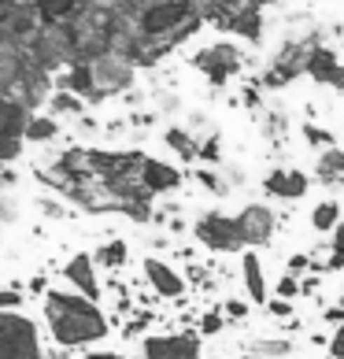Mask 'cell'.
<instances>
[{"label": "cell", "mask_w": 344, "mask_h": 359, "mask_svg": "<svg viewBox=\"0 0 344 359\" xmlns=\"http://www.w3.org/2000/svg\"><path fill=\"white\" fill-rule=\"evenodd\" d=\"M45 323L48 334L63 348H85L111 334L108 315L97 308V300L67 289H48L45 292Z\"/></svg>", "instance_id": "6da1fadb"}, {"label": "cell", "mask_w": 344, "mask_h": 359, "mask_svg": "<svg viewBox=\"0 0 344 359\" xmlns=\"http://www.w3.org/2000/svg\"><path fill=\"white\" fill-rule=\"evenodd\" d=\"M0 359H45L34 318L22 311H0Z\"/></svg>", "instance_id": "7a4b0ae2"}, {"label": "cell", "mask_w": 344, "mask_h": 359, "mask_svg": "<svg viewBox=\"0 0 344 359\" xmlns=\"http://www.w3.org/2000/svg\"><path fill=\"white\" fill-rule=\"evenodd\" d=\"M196 241L207 245L211 252H248L241 230H237V219L222 215V211H211V215H204L200 222L193 226Z\"/></svg>", "instance_id": "3957f363"}, {"label": "cell", "mask_w": 344, "mask_h": 359, "mask_svg": "<svg viewBox=\"0 0 344 359\" xmlns=\"http://www.w3.org/2000/svg\"><path fill=\"white\" fill-rule=\"evenodd\" d=\"M144 359H204L200 355V334H160L149 337L141 348Z\"/></svg>", "instance_id": "277c9868"}, {"label": "cell", "mask_w": 344, "mask_h": 359, "mask_svg": "<svg viewBox=\"0 0 344 359\" xmlns=\"http://www.w3.org/2000/svg\"><path fill=\"white\" fill-rule=\"evenodd\" d=\"M233 219H237V230H241L248 248L270 245V237H274V211L267 204H248L241 215H233Z\"/></svg>", "instance_id": "5b68a950"}, {"label": "cell", "mask_w": 344, "mask_h": 359, "mask_svg": "<svg viewBox=\"0 0 344 359\" xmlns=\"http://www.w3.org/2000/svg\"><path fill=\"white\" fill-rule=\"evenodd\" d=\"M263 189H267L270 196H277V201H300V196H308L311 178L296 167H277L263 178Z\"/></svg>", "instance_id": "8992f818"}, {"label": "cell", "mask_w": 344, "mask_h": 359, "mask_svg": "<svg viewBox=\"0 0 344 359\" xmlns=\"http://www.w3.org/2000/svg\"><path fill=\"white\" fill-rule=\"evenodd\" d=\"M63 274H67V282L82 292L89 300H100V282H97V259L89 256V252H78L63 263Z\"/></svg>", "instance_id": "52a82bcc"}, {"label": "cell", "mask_w": 344, "mask_h": 359, "mask_svg": "<svg viewBox=\"0 0 344 359\" xmlns=\"http://www.w3.org/2000/svg\"><path fill=\"white\" fill-rule=\"evenodd\" d=\"M181 170L178 167H170L163 163V159H152V156H144V163H141V189L156 196V193H167V189H178L181 185Z\"/></svg>", "instance_id": "ba28073f"}, {"label": "cell", "mask_w": 344, "mask_h": 359, "mask_svg": "<svg viewBox=\"0 0 344 359\" xmlns=\"http://www.w3.org/2000/svg\"><path fill=\"white\" fill-rule=\"evenodd\" d=\"M144 278H149V285L160 292L163 300H178L181 292H185V278H181L174 267H170V263L156 259V256L144 259Z\"/></svg>", "instance_id": "9c48e42d"}, {"label": "cell", "mask_w": 344, "mask_h": 359, "mask_svg": "<svg viewBox=\"0 0 344 359\" xmlns=\"http://www.w3.org/2000/svg\"><path fill=\"white\" fill-rule=\"evenodd\" d=\"M241 278H245V292L256 304H267L270 300V289H267V278H263V263L256 256V248H248L245 256H241Z\"/></svg>", "instance_id": "30bf717a"}, {"label": "cell", "mask_w": 344, "mask_h": 359, "mask_svg": "<svg viewBox=\"0 0 344 359\" xmlns=\"http://www.w3.org/2000/svg\"><path fill=\"white\" fill-rule=\"evenodd\" d=\"M319 182L322 185H333V189H340L344 185V149H326L319 156Z\"/></svg>", "instance_id": "8fae6325"}, {"label": "cell", "mask_w": 344, "mask_h": 359, "mask_svg": "<svg viewBox=\"0 0 344 359\" xmlns=\"http://www.w3.org/2000/svg\"><path fill=\"white\" fill-rule=\"evenodd\" d=\"M340 219H344V208L337 201H322V204L311 208V226L319 233H333L337 226H340Z\"/></svg>", "instance_id": "7c38bea8"}, {"label": "cell", "mask_w": 344, "mask_h": 359, "mask_svg": "<svg viewBox=\"0 0 344 359\" xmlns=\"http://www.w3.org/2000/svg\"><path fill=\"white\" fill-rule=\"evenodd\" d=\"M126 256H130V245L123 241V237H115V241L100 245V248H97V256H92V259H97L100 267H108V271H118V267L126 263Z\"/></svg>", "instance_id": "4fadbf2b"}, {"label": "cell", "mask_w": 344, "mask_h": 359, "mask_svg": "<svg viewBox=\"0 0 344 359\" xmlns=\"http://www.w3.org/2000/svg\"><path fill=\"white\" fill-rule=\"evenodd\" d=\"M52 137H56V118L37 115V118H30V123H26L22 141H30V144H45V141H52Z\"/></svg>", "instance_id": "5bb4252c"}, {"label": "cell", "mask_w": 344, "mask_h": 359, "mask_svg": "<svg viewBox=\"0 0 344 359\" xmlns=\"http://www.w3.org/2000/svg\"><path fill=\"white\" fill-rule=\"evenodd\" d=\"M26 123H30V118H22L19 108L0 104V137H19V134H26Z\"/></svg>", "instance_id": "9a60e30c"}, {"label": "cell", "mask_w": 344, "mask_h": 359, "mask_svg": "<svg viewBox=\"0 0 344 359\" xmlns=\"http://www.w3.org/2000/svg\"><path fill=\"white\" fill-rule=\"evenodd\" d=\"M163 141H167L181 159H196V156H200V144H196L189 134H185V130H178V126H170L167 134H163Z\"/></svg>", "instance_id": "2e32d148"}, {"label": "cell", "mask_w": 344, "mask_h": 359, "mask_svg": "<svg viewBox=\"0 0 344 359\" xmlns=\"http://www.w3.org/2000/svg\"><path fill=\"white\" fill-rule=\"evenodd\" d=\"M248 352L252 355H270V359H285V355H293V341H267V337H256L252 344H248Z\"/></svg>", "instance_id": "e0dca14e"}, {"label": "cell", "mask_w": 344, "mask_h": 359, "mask_svg": "<svg viewBox=\"0 0 344 359\" xmlns=\"http://www.w3.org/2000/svg\"><path fill=\"white\" fill-rule=\"evenodd\" d=\"M303 141L311 144V149H333V134H326L322 126H315V123H303Z\"/></svg>", "instance_id": "ac0fdd59"}, {"label": "cell", "mask_w": 344, "mask_h": 359, "mask_svg": "<svg viewBox=\"0 0 344 359\" xmlns=\"http://www.w3.org/2000/svg\"><path fill=\"white\" fill-rule=\"evenodd\" d=\"M19 304H22V282L0 289V311H19Z\"/></svg>", "instance_id": "d6986e66"}, {"label": "cell", "mask_w": 344, "mask_h": 359, "mask_svg": "<svg viewBox=\"0 0 344 359\" xmlns=\"http://www.w3.org/2000/svg\"><path fill=\"white\" fill-rule=\"evenodd\" d=\"M274 297H282V300H293V297H300V282L293 274H282V282L274 285Z\"/></svg>", "instance_id": "ffe728a7"}, {"label": "cell", "mask_w": 344, "mask_h": 359, "mask_svg": "<svg viewBox=\"0 0 344 359\" xmlns=\"http://www.w3.org/2000/svg\"><path fill=\"white\" fill-rule=\"evenodd\" d=\"M326 267H329V271H340V267H344V219H340L337 237H333V259H329Z\"/></svg>", "instance_id": "44dd1931"}, {"label": "cell", "mask_w": 344, "mask_h": 359, "mask_svg": "<svg viewBox=\"0 0 344 359\" xmlns=\"http://www.w3.org/2000/svg\"><path fill=\"white\" fill-rule=\"evenodd\" d=\"M196 182H200L204 185V189H211V193H226V182H219L215 178V170H207V167H200V170H196Z\"/></svg>", "instance_id": "7402d4cb"}, {"label": "cell", "mask_w": 344, "mask_h": 359, "mask_svg": "<svg viewBox=\"0 0 344 359\" xmlns=\"http://www.w3.org/2000/svg\"><path fill=\"white\" fill-rule=\"evenodd\" d=\"M315 267V263L308 259V256H303V252H296V256H289V263H285V274H293V278H300L303 271H311Z\"/></svg>", "instance_id": "603a6c76"}, {"label": "cell", "mask_w": 344, "mask_h": 359, "mask_svg": "<svg viewBox=\"0 0 344 359\" xmlns=\"http://www.w3.org/2000/svg\"><path fill=\"white\" fill-rule=\"evenodd\" d=\"M222 326H226V323H222V315H219V311H207L204 323H200V334H204V337H215Z\"/></svg>", "instance_id": "cb8c5ba5"}, {"label": "cell", "mask_w": 344, "mask_h": 359, "mask_svg": "<svg viewBox=\"0 0 344 359\" xmlns=\"http://www.w3.org/2000/svg\"><path fill=\"white\" fill-rule=\"evenodd\" d=\"M22 152L19 137H0V163H8V159H15Z\"/></svg>", "instance_id": "d4e9b609"}, {"label": "cell", "mask_w": 344, "mask_h": 359, "mask_svg": "<svg viewBox=\"0 0 344 359\" xmlns=\"http://www.w3.org/2000/svg\"><path fill=\"white\" fill-rule=\"evenodd\" d=\"M267 311H270L274 318H293V304L282 300V297H274V300H267Z\"/></svg>", "instance_id": "484cf974"}, {"label": "cell", "mask_w": 344, "mask_h": 359, "mask_svg": "<svg viewBox=\"0 0 344 359\" xmlns=\"http://www.w3.org/2000/svg\"><path fill=\"white\" fill-rule=\"evenodd\" d=\"M326 348H329V359H344V326H337V334L329 337Z\"/></svg>", "instance_id": "4316f807"}, {"label": "cell", "mask_w": 344, "mask_h": 359, "mask_svg": "<svg viewBox=\"0 0 344 359\" xmlns=\"http://www.w3.org/2000/svg\"><path fill=\"white\" fill-rule=\"evenodd\" d=\"M149 318H152L149 311H141V315H134V323H130V326H126V337H134V334H141V330H144V326H149Z\"/></svg>", "instance_id": "83f0119b"}, {"label": "cell", "mask_w": 344, "mask_h": 359, "mask_svg": "<svg viewBox=\"0 0 344 359\" xmlns=\"http://www.w3.org/2000/svg\"><path fill=\"white\" fill-rule=\"evenodd\" d=\"M200 159H219V137H207L200 144Z\"/></svg>", "instance_id": "f1b7e54d"}, {"label": "cell", "mask_w": 344, "mask_h": 359, "mask_svg": "<svg viewBox=\"0 0 344 359\" xmlns=\"http://www.w3.org/2000/svg\"><path fill=\"white\" fill-rule=\"evenodd\" d=\"M226 315L245 318V315H248V304H245V300H230V304H226Z\"/></svg>", "instance_id": "f546056e"}, {"label": "cell", "mask_w": 344, "mask_h": 359, "mask_svg": "<svg viewBox=\"0 0 344 359\" xmlns=\"http://www.w3.org/2000/svg\"><path fill=\"white\" fill-rule=\"evenodd\" d=\"M315 289H319V278H303V282H300V297H315Z\"/></svg>", "instance_id": "4dcf8cb0"}, {"label": "cell", "mask_w": 344, "mask_h": 359, "mask_svg": "<svg viewBox=\"0 0 344 359\" xmlns=\"http://www.w3.org/2000/svg\"><path fill=\"white\" fill-rule=\"evenodd\" d=\"M85 359H126L123 352H89Z\"/></svg>", "instance_id": "1f68e13d"}, {"label": "cell", "mask_w": 344, "mask_h": 359, "mask_svg": "<svg viewBox=\"0 0 344 359\" xmlns=\"http://www.w3.org/2000/svg\"><path fill=\"white\" fill-rule=\"evenodd\" d=\"M30 289H34V292H45V278H41V274H37V278H34V282H30Z\"/></svg>", "instance_id": "d6a6232c"}, {"label": "cell", "mask_w": 344, "mask_h": 359, "mask_svg": "<svg viewBox=\"0 0 344 359\" xmlns=\"http://www.w3.org/2000/svg\"><path fill=\"white\" fill-rule=\"evenodd\" d=\"M60 359H78V355H60ZM82 359H85V355H82Z\"/></svg>", "instance_id": "836d02e7"}, {"label": "cell", "mask_w": 344, "mask_h": 359, "mask_svg": "<svg viewBox=\"0 0 344 359\" xmlns=\"http://www.w3.org/2000/svg\"><path fill=\"white\" fill-rule=\"evenodd\" d=\"M340 308H344V289H340Z\"/></svg>", "instance_id": "e575fe53"}, {"label": "cell", "mask_w": 344, "mask_h": 359, "mask_svg": "<svg viewBox=\"0 0 344 359\" xmlns=\"http://www.w3.org/2000/svg\"><path fill=\"white\" fill-rule=\"evenodd\" d=\"M245 359H259V355H252V352H248V355H245Z\"/></svg>", "instance_id": "d590c367"}, {"label": "cell", "mask_w": 344, "mask_h": 359, "mask_svg": "<svg viewBox=\"0 0 344 359\" xmlns=\"http://www.w3.org/2000/svg\"><path fill=\"white\" fill-rule=\"evenodd\" d=\"M219 359H226V355H219Z\"/></svg>", "instance_id": "8d00e7d4"}]
</instances>
